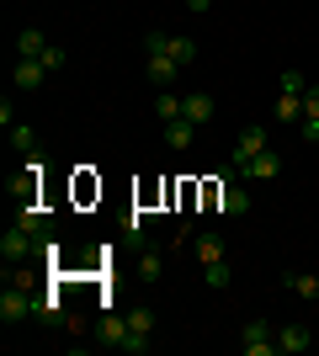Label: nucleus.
Instances as JSON below:
<instances>
[{
    "label": "nucleus",
    "instance_id": "a211bd4d",
    "mask_svg": "<svg viewBox=\"0 0 319 356\" xmlns=\"http://www.w3.org/2000/svg\"><path fill=\"white\" fill-rule=\"evenodd\" d=\"M154 118L176 122V118H181V96H176V90H160V96H154Z\"/></svg>",
    "mask_w": 319,
    "mask_h": 356
},
{
    "label": "nucleus",
    "instance_id": "6ab92c4d",
    "mask_svg": "<svg viewBox=\"0 0 319 356\" xmlns=\"http://www.w3.org/2000/svg\"><path fill=\"white\" fill-rule=\"evenodd\" d=\"M277 118H282V122H304V96H288V90H277Z\"/></svg>",
    "mask_w": 319,
    "mask_h": 356
},
{
    "label": "nucleus",
    "instance_id": "5701e85b",
    "mask_svg": "<svg viewBox=\"0 0 319 356\" xmlns=\"http://www.w3.org/2000/svg\"><path fill=\"white\" fill-rule=\"evenodd\" d=\"M170 59H176V64L186 70V64L197 59V43H192V38H170Z\"/></svg>",
    "mask_w": 319,
    "mask_h": 356
},
{
    "label": "nucleus",
    "instance_id": "f8f14e48",
    "mask_svg": "<svg viewBox=\"0 0 319 356\" xmlns=\"http://www.w3.org/2000/svg\"><path fill=\"white\" fill-rule=\"evenodd\" d=\"M43 48H48V38L38 27H22V32H16V59H43Z\"/></svg>",
    "mask_w": 319,
    "mask_h": 356
},
{
    "label": "nucleus",
    "instance_id": "c85d7f7f",
    "mask_svg": "<svg viewBox=\"0 0 319 356\" xmlns=\"http://www.w3.org/2000/svg\"><path fill=\"white\" fill-rule=\"evenodd\" d=\"M213 0H186V11H208Z\"/></svg>",
    "mask_w": 319,
    "mask_h": 356
},
{
    "label": "nucleus",
    "instance_id": "9d476101",
    "mask_svg": "<svg viewBox=\"0 0 319 356\" xmlns=\"http://www.w3.org/2000/svg\"><path fill=\"white\" fill-rule=\"evenodd\" d=\"M309 341H314V335H309L304 325H282V330H277V351H288V356L309 351Z\"/></svg>",
    "mask_w": 319,
    "mask_h": 356
},
{
    "label": "nucleus",
    "instance_id": "39448f33",
    "mask_svg": "<svg viewBox=\"0 0 319 356\" xmlns=\"http://www.w3.org/2000/svg\"><path fill=\"white\" fill-rule=\"evenodd\" d=\"M154 335V314L149 309H128V351H149Z\"/></svg>",
    "mask_w": 319,
    "mask_h": 356
},
{
    "label": "nucleus",
    "instance_id": "a878e982",
    "mask_svg": "<svg viewBox=\"0 0 319 356\" xmlns=\"http://www.w3.org/2000/svg\"><path fill=\"white\" fill-rule=\"evenodd\" d=\"M277 86L288 90V96H304V90H309V80H304L298 70H282V80H277Z\"/></svg>",
    "mask_w": 319,
    "mask_h": 356
},
{
    "label": "nucleus",
    "instance_id": "2eb2a0df",
    "mask_svg": "<svg viewBox=\"0 0 319 356\" xmlns=\"http://www.w3.org/2000/svg\"><path fill=\"white\" fill-rule=\"evenodd\" d=\"M138 277H144V282H160V277H165V261H160V250H149V245H144V250H138Z\"/></svg>",
    "mask_w": 319,
    "mask_h": 356
},
{
    "label": "nucleus",
    "instance_id": "bb28decb",
    "mask_svg": "<svg viewBox=\"0 0 319 356\" xmlns=\"http://www.w3.org/2000/svg\"><path fill=\"white\" fill-rule=\"evenodd\" d=\"M304 118H319V86L304 90Z\"/></svg>",
    "mask_w": 319,
    "mask_h": 356
},
{
    "label": "nucleus",
    "instance_id": "7ed1b4c3",
    "mask_svg": "<svg viewBox=\"0 0 319 356\" xmlns=\"http://www.w3.org/2000/svg\"><path fill=\"white\" fill-rule=\"evenodd\" d=\"M0 255H6V266H22L27 255H38V234H32V229H22V223H16V229H6V234H0Z\"/></svg>",
    "mask_w": 319,
    "mask_h": 356
},
{
    "label": "nucleus",
    "instance_id": "ddd939ff",
    "mask_svg": "<svg viewBox=\"0 0 319 356\" xmlns=\"http://www.w3.org/2000/svg\"><path fill=\"white\" fill-rule=\"evenodd\" d=\"M176 74H181V64L170 59V54H149V80L154 86H176Z\"/></svg>",
    "mask_w": 319,
    "mask_h": 356
},
{
    "label": "nucleus",
    "instance_id": "9b49d317",
    "mask_svg": "<svg viewBox=\"0 0 319 356\" xmlns=\"http://www.w3.org/2000/svg\"><path fill=\"white\" fill-rule=\"evenodd\" d=\"M11 80H16V86H22V90H38V86H43V80H48V70H43V64H38V59H16Z\"/></svg>",
    "mask_w": 319,
    "mask_h": 356
},
{
    "label": "nucleus",
    "instance_id": "6e6552de",
    "mask_svg": "<svg viewBox=\"0 0 319 356\" xmlns=\"http://www.w3.org/2000/svg\"><path fill=\"white\" fill-rule=\"evenodd\" d=\"M96 346H117V351H128V314H106L101 325H96Z\"/></svg>",
    "mask_w": 319,
    "mask_h": 356
},
{
    "label": "nucleus",
    "instance_id": "412c9836",
    "mask_svg": "<svg viewBox=\"0 0 319 356\" xmlns=\"http://www.w3.org/2000/svg\"><path fill=\"white\" fill-rule=\"evenodd\" d=\"M202 282H208V287H229V282H234L229 261H208V266H202Z\"/></svg>",
    "mask_w": 319,
    "mask_h": 356
},
{
    "label": "nucleus",
    "instance_id": "aec40b11",
    "mask_svg": "<svg viewBox=\"0 0 319 356\" xmlns=\"http://www.w3.org/2000/svg\"><path fill=\"white\" fill-rule=\"evenodd\" d=\"M16 223H22V229H32V234H43V229H48V213L32 202V208H16Z\"/></svg>",
    "mask_w": 319,
    "mask_h": 356
},
{
    "label": "nucleus",
    "instance_id": "423d86ee",
    "mask_svg": "<svg viewBox=\"0 0 319 356\" xmlns=\"http://www.w3.org/2000/svg\"><path fill=\"white\" fill-rule=\"evenodd\" d=\"M0 319H6V325H22V319H32V298L22 293V287L6 282V293H0Z\"/></svg>",
    "mask_w": 319,
    "mask_h": 356
},
{
    "label": "nucleus",
    "instance_id": "f3484780",
    "mask_svg": "<svg viewBox=\"0 0 319 356\" xmlns=\"http://www.w3.org/2000/svg\"><path fill=\"white\" fill-rule=\"evenodd\" d=\"M32 319H43V325H59V319H64V298H32Z\"/></svg>",
    "mask_w": 319,
    "mask_h": 356
},
{
    "label": "nucleus",
    "instance_id": "cd10ccee",
    "mask_svg": "<svg viewBox=\"0 0 319 356\" xmlns=\"http://www.w3.org/2000/svg\"><path fill=\"white\" fill-rule=\"evenodd\" d=\"M298 134H304L309 144H319V118H304V122H298Z\"/></svg>",
    "mask_w": 319,
    "mask_h": 356
},
{
    "label": "nucleus",
    "instance_id": "20e7f679",
    "mask_svg": "<svg viewBox=\"0 0 319 356\" xmlns=\"http://www.w3.org/2000/svg\"><path fill=\"white\" fill-rule=\"evenodd\" d=\"M240 351L245 356H272L277 351V330H266L261 319H250V325L240 330Z\"/></svg>",
    "mask_w": 319,
    "mask_h": 356
},
{
    "label": "nucleus",
    "instance_id": "1a4fd4ad",
    "mask_svg": "<svg viewBox=\"0 0 319 356\" xmlns=\"http://www.w3.org/2000/svg\"><path fill=\"white\" fill-rule=\"evenodd\" d=\"M181 118H186V122H197V128H202V122H213V96H208V90H192V96H181Z\"/></svg>",
    "mask_w": 319,
    "mask_h": 356
},
{
    "label": "nucleus",
    "instance_id": "0eeeda50",
    "mask_svg": "<svg viewBox=\"0 0 319 356\" xmlns=\"http://www.w3.org/2000/svg\"><path fill=\"white\" fill-rule=\"evenodd\" d=\"M240 176H245V181H277V176H282V154H277V149H261V154L245 165Z\"/></svg>",
    "mask_w": 319,
    "mask_h": 356
},
{
    "label": "nucleus",
    "instance_id": "f03ea898",
    "mask_svg": "<svg viewBox=\"0 0 319 356\" xmlns=\"http://www.w3.org/2000/svg\"><path fill=\"white\" fill-rule=\"evenodd\" d=\"M261 149H272V144H266V128H256V122H250V128H240V138H234V154H229V170H224V176H240V170L256 160Z\"/></svg>",
    "mask_w": 319,
    "mask_h": 356
},
{
    "label": "nucleus",
    "instance_id": "4468645a",
    "mask_svg": "<svg viewBox=\"0 0 319 356\" xmlns=\"http://www.w3.org/2000/svg\"><path fill=\"white\" fill-rule=\"evenodd\" d=\"M192 255H197L202 266H208V261H224V239L218 234H192Z\"/></svg>",
    "mask_w": 319,
    "mask_h": 356
},
{
    "label": "nucleus",
    "instance_id": "4be33fe9",
    "mask_svg": "<svg viewBox=\"0 0 319 356\" xmlns=\"http://www.w3.org/2000/svg\"><path fill=\"white\" fill-rule=\"evenodd\" d=\"M282 282H288V287H293L298 298H314V293H319V277H309V271H288Z\"/></svg>",
    "mask_w": 319,
    "mask_h": 356
},
{
    "label": "nucleus",
    "instance_id": "b1692460",
    "mask_svg": "<svg viewBox=\"0 0 319 356\" xmlns=\"http://www.w3.org/2000/svg\"><path fill=\"white\" fill-rule=\"evenodd\" d=\"M11 144L22 149V154H38V134H32V128H22V122H11Z\"/></svg>",
    "mask_w": 319,
    "mask_h": 356
},
{
    "label": "nucleus",
    "instance_id": "f257e3e1",
    "mask_svg": "<svg viewBox=\"0 0 319 356\" xmlns=\"http://www.w3.org/2000/svg\"><path fill=\"white\" fill-rule=\"evenodd\" d=\"M38 186H43V160H38V154H27L22 176H11V181H6V192H11V202H16V208H32V202H38Z\"/></svg>",
    "mask_w": 319,
    "mask_h": 356
},
{
    "label": "nucleus",
    "instance_id": "393cba45",
    "mask_svg": "<svg viewBox=\"0 0 319 356\" xmlns=\"http://www.w3.org/2000/svg\"><path fill=\"white\" fill-rule=\"evenodd\" d=\"M38 64H43V70H48V74H59V70H64V64H69V54H64V48H59V43H48V48H43V59H38Z\"/></svg>",
    "mask_w": 319,
    "mask_h": 356
},
{
    "label": "nucleus",
    "instance_id": "dca6fc26",
    "mask_svg": "<svg viewBox=\"0 0 319 356\" xmlns=\"http://www.w3.org/2000/svg\"><path fill=\"white\" fill-rule=\"evenodd\" d=\"M192 138H197V122H186V118L165 122V144H170V149H186Z\"/></svg>",
    "mask_w": 319,
    "mask_h": 356
}]
</instances>
